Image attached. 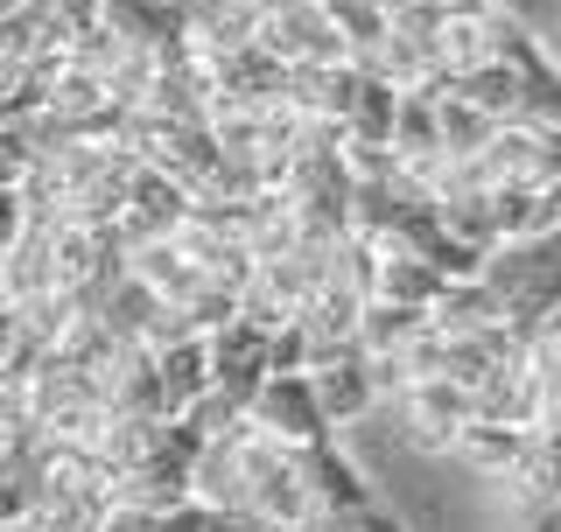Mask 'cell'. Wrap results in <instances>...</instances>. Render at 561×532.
I'll return each instance as SVG.
<instances>
[{
    "mask_svg": "<svg viewBox=\"0 0 561 532\" xmlns=\"http://www.w3.org/2000/svg\"><path fill=\"white\" fill-rule=\"evenodd\" d=\"M197 498L218 511H239V519H253L267 532L323 525V505H316V484H309V441H280L260 420H239V428L204 441Z\"/></svg>",
    "mask_w": 561,
    "mask_h": 532,
    "instance_id": "cell-1",
    "label": "cell"
},
{
    "mask_svg": "<svg viewBox=\"0 0 561 532\" xmlns=\"http://www.w3.org/2000/svg\"><path fill=\"white\" fill-rule=\"evenodd\" d=\"M134 175H140V154L127 140H57V148H43L28 189L64 224H119Z\"/></svg>",
    "mask_w": 561,
    "mask_h": 532,
    "instance_id": "cell-2",
    "label": "cell"
},
{
    "mask_svg": "<svg viewBox=\"0 0 561 532\" xmlns=\"http://www.w3.org/2000/svg\"><path fill=\"white\" fill-rule=\"evenodd\" d=\"M478 280L491 288V301H499L505 323H513L519 336H534L561 309V224L526 232V239H505L499 253L484 259Z\"/></svg>",
    "mask_w": 561,
    "mask_h": 532,
    "instance_id": "cell-3",
    "label": "cell"
},
{
    "mask_svg": "<svg viewBox=\"0 0 561 532\" xmlns=\"http://www.w3.org/2000/svg\"><path fill=\"white\" fill-rule=\"evenodd\" d=\"M253 35L274 49L288 70H316V63H344L351 43L330 14V0H260Z\"/></svg>",
    "mask_w": 561,
    "mask_h": 532,
    "instance_id": "cell-4",
    "label": "cell"
},
{
    "mask_svg": "<svg viewBox=\"0 0 561 532\" xmlns=\"http://www.w3.org/2000/svg\"><path fill=\"white\" fill-rule=\"evenodd\" d=\"M463 169L484 175L491 189H548L554 197V183H561V127H499Z\"/></svg>",
    "mask_w": 561,
    "mask_h": 532,
    "instance_id": "cell-5",
    "label": "cell"
},
{
    "mask_svg": "<svg viewBox=\"0 0 561 532\" xmlns=\"http://www.w3.org/2000/svg\"><path fill=\"white\" fill-rule=\"evenodd\" d=\"M393 406H400V428H408V441L421 455H456L463 428L478 420V393L456 379H408L393 393Z\"/></svg>",
    "mask_w": 561,
    "mask_h": 532,
    "instance_id": "cell-6",
    "label": "cell"
},
{
    "mask_svg": "<svg viewBox=\"0 0 561 532\" xmlns=\"http://www.w3.org/2000/svg\"><path fill=\"white\" fill-rule=\"evenodd\" d=\"M245 420H260V428L280 435V441H330V435H337L309 371H274V379L245 400Z\"/></svg>",
    "mask_w": 561,
    "mask_h": 532,
    "instance_id": "cell-7",
    "label": "cell"
},
{
    "mask_svg": "<svg viewBox=\"0 0 561 532\" xmlns=\"http://www.w3.org/2000/svg\"><path fill=\"white\" fill-rule=\"evenodd\" d=\"M274 336L280 329L253 323V315H232V323L210 329V371H218V385L232 400H253L274 379Z\"/></svg>",
    "mask_w": 561,
    "mask_h": 532,
    "instance_id": "cell-8",
    "label": "cell"
},
{
    "mask_svg": "<svg viewBox=\"0 0 561 532\" xmlns=\"http://www.w3.org/2000/svg\"><path fill=\"white\" fill-rule=\"evenodd\" d=\"M309 379H316V393H323L330 428H358L365 414H379V406H386V379H379L373 350H344V358L316 365Z\"/></svg>",
    "mask_w": 561,
    "mask_h": 532,
    "instance_id": "cell-9",
    "label": "cell"
},
{
    "mask_svg": "<svg viewBox=\"0 0 561 532\" xmlns=\"http://www.w3.org/2000/svg\"><path fill=\"white\" fill-rule=\"evenodd\" d=\"M190 204H197V197H190L175 175H162L154 162H140L134 189H127V210H119L113 232L127 239V253H134V245H148V239H169V232H175V218H183Z\"/></svg>",
    "mask_w": 561,
    "mask_h": 532,
    "instance_id": "cell-10",
    "label": "cell"
},
{
    "mask_svg": "<svg viewBox=\"0 0 561 532\" xmlns=\"http://www.w3.org/2000/svg\"><path fill=\"white\" fill-rule=\"evenodd\" d=\"M154 365H162V400H169L175 420L218 385V371H210V329H190V336H175V344H162Z\"/></svg>",
    "mask_w": 561,
    "mask_h": 532,
    "instance_id": "cell-11",
    "label": "cell"
},
{
    "mask_svg": "<svg viewBox=\"0 0 561 532\" xmlns=\"http://www.w3.org/2000/svg\"><path fill=\"white\" fill-rule=\"evenodd\" d=\"M526 441H534V428H513V420H470L463 441H456V463L491 476V484H513V470L526 463Z\"/></svg>",
    "mask_w": 561,
    "mask_h": 532,
    "instance_id": "cell-12",
    "label": "cell"
},
{
    "mask_svg": "<svg viewBox=\"0 0 561 532\" xmlns=\"http://www.w3.org/2000/svg\"><path fill=\"white\" fill-rule=\"evenodd\" d=\"M379 259V288L373 294H393V301H414V309H435L449 288V274L435 266L428 253H414V245H373Z\"/></svg>",
    "mask_w": 561,
    "mask_h": 532,
    "instance_id": "cell-13",
    "label": "cell"
},
{
    "mask_svg": "<svg viewBox=\"0 0 561 532\" xmlns=\"http://www.w3.org/2000/svg\"><path fill=\"white\" fill-rule=\"evenodd\" d=\"M428 323H435V315L414 309V301L373 294V301H365V315H358V350H373V358H400V350H408Z\"/></svg>",
    "mask_w": 561,
    "mask_h": 532,
    "instance_id": "cell-14",
    "label": "cell"
},
{
    "mask_svg": "<svg viewBox=\"0 0 561 532\" xmlns=\"http://www.w3.org/2000/svg\"><path fill=\"white\" fill-rule=\"evenodd\" d=\"M526 505H561V435H534L526 441V463L513 470V484H505Z\"/></svg>",
    "mask_w": 561,
    "mask_h": 532,
    "instance_id": "cell-15",
    "label": "cell"
},
{
    "mask_svg": "<svg viewBox=\"0 0 561 532\" xmlns=\"http://www.w3.org/2000/svg\"><path fill=\"white\" fill-rule=\"evenodd\" d=\"M35 14H43L49 28L64 35V43H78V35H92L105 22V0H28Z\"/></svg>",
    "mask_w": 561,
    "mask_h": 532,
    "instance_id": "cell-16",
    "label": "cell"
},
{
    "mask_svg": "<svg viewBox=\"0 0 561 532\" xmlns=\"http://www.w3.org/2000/svg\"><path fill=\"white\" fill-rule=\"evenodd\" d=\"M99 532H169V511H140V505H113V519Z\"/></svg>",
    "mask_w": 561,
    "mask_h": 532,
    "instance_id": "cell-17",
    "label": "cell"
},
{
    "mask_svg": "<svg viewBox=\"0 0 561 532\" xmlns=\"http://www.w3.org/2000/svg\"><path fill=\"white\" fill-rule=\"evenodd\" d=\"M534 35H540V49H548V57L561 63V0H548V14L534 22Z\"/></svg>",
    "mask_w": 561,
    "mask_h": 532,
    "instance_id": "cell-18",
    "label": "cell"
},
{
    "mask_svg": "<svg viewBox=\"0 0 561 532\" xmlns=\"http://www.w3.org/2000/svg\"><path fill=\"white\" fill-rule=\"evenodd\" d=\"M519 532H561V505H526L519 511Z\"/></svg>",
    "mask_w": 561,
    "mask_h": 532,
    "instance_id": "cell-19",
    "label": "cell"
},
{
    "mask_svg": "<svg viewBox=\"0 0 561 532\" xmlns=\"http://www.w3.org/2000/svg\"><path fill=\"white\" fill-rule=\"evenodd\" d=\"M534 344H540V350H548V358H554V371H561V309H554V315H548V323H540V329H534Z\"/></svg>",
    "mask_w": 561,
    "mask_h": 532,
    "instance_id": "cell-20",
    "label": "cell"
},
{
    "mask_svg": "<svg viewBox=\"0 0 561 532\" xmlns=\"http://www.w3.org/2000/svg\"><path fill=\"white\" fill-rule=\"evenodd\" d=\"M499 8H513V14H519V22H526V28H534V22H540V14H548V0H499Z\"/></svg>",
    "mask_w": 561,
    "mask_h": 532,
    "instance_id": "cell-21",
    "label": "cell"
},
{
    "mask_svg": "<svg viewBox=\"0 0 561 532\" xmlns=\"http://www.w3.org/2000/svg\"><path fill=\"white\" fill-rule=\"evenodd\" d=\"M435 8H470V0H435Z\"/></svg>",
    "mask_w": 561,
    "mask_h": 532,
    "instance_id": "cell-22",
    "label": "cell"
},
{
    "mask_svg": "<svg viewBox=\"0 0 561 532\" xmlns=\"http://www.w3.org/2000/svg\"><path fill=\"white\" fill-rule=\"evenodd\" d=\"M540 435H561V414H554V428H540Z\"/></svg>",
    "mask_w": 561,
    "mask_h": 532,
    "instance_id": "cell-23",
    "label": "cell"
},
{
    "mask_svg": "<svg viewBox=\"0 0 561 532\" xmlns=\"http://www.w3.org/2000/svg\"><path fill=\"white\" fill-rule=\"evenodd\" d=\"M554 204H561V183H554Z\"/></svg>",
    "mask_w": 561,
    "mask_h": 532,
    "instance_id": "cell-24",
    "label": "cell"
}]
</instances>
